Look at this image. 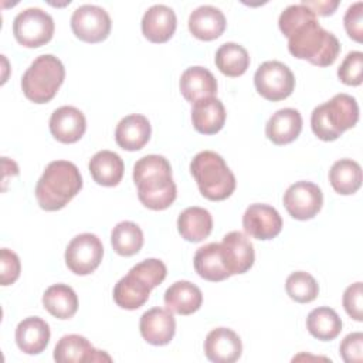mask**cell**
<instances>
[{
	"label": "cell",
	"mask_w": 363,
	"mask_h": 363,
	"mask_svg": "<svg viewBox=\"0 0 363 363\" xmlns=\"http://www.w3.org/2000/svg\"><path fill=\"white\" fill-rule=\"evenodd\" d=\"M224 267L230 275L247 272L255 259L254 245L241 231H230L220 242Z\"/></svg>",
	"instance_id": "7c38bea8"
},
{
	"label": "cell",
	"mask_w": 363,
	"mask_h": 363,
	"mask_svg": "<svg viewBox=\"0 0 363 363\" xmlns=\"http://www.w3.org/2000/svg\"><path fill=\"white\" fill-rule=\"evenodd\" d=\"M152 128L146 116L132 113L119 121L115 129V140L123 150H139L150 139Z\"/></svg>",
	"instance_id": "44dd1931"
},
{
	"label": "cell",
	"mask_w": 363,
	"mask_h": 363,
	"mask_svg": "<svg viewBox=\"0 0 363 363\" xmlns=\"http://www.w3.org/2000/svg\"><path fill=\"white\" fill-rule=\"evenodd\" d=\"M54 360L58 363H84L112 362V357L106 352L95 349L81 335H65L54 347Z\"/></svg>",
	"instance_id": "5bb4252c"
},
{
	"label": "cell",
	"mask_w": 363,
	"mask_h": 363,
	"mask_svg": "<svg viewBox=\"0 0 363 363\" xmlns=\"http://www.w3.org/2000/svg\"><path fill=\"white\" fill-rule=\"evenodd\" d=\"M285 289L289 298L299 303L312 302L319 294V285L316 279L305 271L292 272L285 281Z\"/></svg>",
	"instance_id": "e575fe53"
},
{
	"label": "cell",
	"mask_w": 363,
	"mask_h": 363,
	"mask_svg": "<svg viewBox=\"0 0 363 363\" xmlns=\"http://www.w3.org/2000/svg\"><path fill=\"white\" fill-rule=\"evenodd\" d=\"M113 251L122 257H130L140 251L143 245V233L133 221L118 223L111 233Z\"/></svg>",
	"instance_id": "836d02e7"
},
{
	"label": "cell",
	"mask_w": 363,
	"mask_h": 363,
	"mask_svg": "<svg viewBox=\"0 0 363 363\" xmlns=\"http://www.w3.org/2000/svg\"><path fill=\"white\" fill-rule=\"evenodd\" d=\"M329 182L336 193L353 194L362 186V167L356 160L339 159L329 170Z\"/></svg>",
	"instance_id": "4dcf8cb0"
},
{
	"label": "cell",
	"mask_w": 363,
	"mask_h": 363,
	"mask_svg": "<svg viewBox=\"0 0 363 363\" xmlns=\"http://www.w3.org/2000/svg\"><path fill=\"white\" fill-rule=\"evenodd\" d=\"M303 6L311 9L316 16H330L335 13L336 7L339 6L337 0H313V1H301Z\"/></svg>",
	"instance_id": "60d3db41"
},
{
	"label": "cell",
	"mask_w": 363,
	"mask_h": 363,
	"mask_svg": "<svg viewBox=\"0 0 363 363\" xmlns=\"http://www.w3.org/2000/svg\"><path fill=\"white\" fill-rule=\"evenodd\" d=\"M177 230L180 235L190 242H200L207 238L213 230V217L203 207H187L177 218Z\"/></svg>",
	"instance_id": "83f0119b"
},
{
	"label": "cell",
	"mask_w": 363,
	"mask_h": 363,
	"mask_svg": "<svg viewBox=\"0 0 363 363\" xmlns=\"http://www.w3.org/2000/svg\"><path fill=\"white\" fill-rule=\"evenodd\" d=\"M191 122L197 132L203 135H214L223 129L225 123V108L216 96L199 99L191 108Z\"/></svg>",
	"instance_id": "603a6c76"
},
{
	"label": "cell",
	"mask_w": 363,
	"mask_h": 363,
	"mask_svg": "<svg viewBox=\"0 0 363 363\" xmlns=\"http://www.w3.org/2000/svg\"><path fill=\"white\" fill-rule=\"evenodd\" d=\"M216 65L227 77H240L250 67L248 51L237 43H224L218 47L214 57Z\"/></svg>",
	"instance_id": "d6a6232c"
},
{
	"label": "cell",
	"mask_w": 363,
	"mask_h": 363,
	"mask_svg": "<svg viewBox=\"0 0 363 363\" xmlns=\"http://www.w3.org/2000/svg\"><path fill=\"white\" fill-rule=\"evenodd\" d=\"M339 353L346 363H362L363 362V333H349L340 343Z\"/></svg>",
	"instance_id": "ab89813d"
},
{
	"label": "cell",
	"mask_w": 363,
	"mask_h": 363,
	"mask_svg": "<svg viewBox=\"0 0 363 363\" xmlns=\"http://www.w3.org/2000/svg\"><path fill=\"white\" fill-rule=\"evenodd\" d=\"M52 17L38 7H28L20 11L13 20V34L18 44L35 48L47 44L54 34Z\"/></svg>",
	"instance_id": "52a82bcc"
},
{
	"label": "cell",
	"mask_w": 363,
	"mask_h": 363,
	"mask_svg": "<svg viewBox=\"0 0 363 363\" xmlns=\"http://www.w3.org/2000/svg\"><path fill=\"white\" fill-rule=\"evenodd\" d=\"M190 173L200 193L211 201L225 200L235 190V176L225 160L213 150L199 152L190 162Z\"/></svg>",
	"instance_id": "277c9868"
},
{
	"label": "cell",
	"mask_w": 363,
	"mask_h": 363,
	"mask_svg": "<svg viewBox=\"0 0 363 363\" xmlns=\"http://www.w3.org/2000/svg\"><path fill=\"white\" fill-rule=\"evenodd\" d=\"M359 121V105L349 94H336L328 102L318 105L311 115V128L320 140L337 139Z\"/></svg>",
	"instance_id": "5b68a950"
},
{
	"label": "cell",
	"mask_w": 363,
	"mask_h": 363,
	"mask_svg": "<svg viewBox=\"0 0 363 363\" xmlns=\"http://www.w3.org/2000/svg\"><path fill=\"white\" fill-rule=\"evenodd\" d=\"M50 336L48 323L38 316L26 318L16 328V343L26 354L41 353L47 347Z\"/></svg>",
	"instance_id": "7402d4cb"
},
{
	"label": "cell",
	"mask_w": 363,
	"mask_h": 363,
	"mask_svg": "<svg viewBox=\"0 0 363 363\" xmlns=\"http://www.w3.org/2000/svg\"><path fill=\"white\" fill-rule=\"evenodd\" d=\"M139 329L142 337L155 346L170 343L176 332V320L172 311L164 308H152L140 316Z\"/></svg>",
	"instance_id": "9a60e30c"
},
{
	"label": "cell",
	"mask_w": 363,
	"mask_h": 363,
	"mask_svg": "<svg viewBox=\"0 0 363 363\" xmlns=\"http://www.w3.org/2000/svg\"><path fill=\"white\" fill-rule=\"evenodd\" d=\"M0 268H1V274H0L1 285L7 286V285L14 284L17 281V278L20 277V271H21V264H20L18 255L9 248H1Z\"/></svg>",
	"instance_id": "8d00e7d4"
},
{
	"label": "cell",
	"mask_w": 363,
	"mask_h": 363,
	"mask_svg": "<svg viewBox=\"0 0 363 363\" xmlns=\"http://www.w3.org/2000/svg\"><path fill=\"white\" fill-rule=\"evenodd\" d=\"M177 18L166 4H153L142 17V33L152 43H166L176 31Z\"/></svg>",
	"instance_id": "d6986e66"
},
{
	"label": "cell",
	"mask_w": 363,
	"mask_h": 363,
	"mask_svg": "<svg viewBox=\"0 0 363 363\" xmlns=\"http://www.w3.org/2000/svg\"><path fill=\"white\" fill-rule=\"evenodd\" d=\"M302 130V116L294 108H284L272 113L265 125L267 138L275 145L294 142Z\"/></svg>",
	"instance_id": "cb8c5ba5"
},
{
	"label": "cell",
	"mask_w": 363,
	"mask_h": 363,
	"mask_svg": "<svg viewBox=\"0 0 363 363\" xmlns=\"http://www.w3.org/2000/svg\"><path fill=\"white\" fill-rule=\"evenodd\" d=\"M204 353L214 363H234L242 353V343L233 329L216 328L206 336Z\"/></svg>",
	"instance_id": "2e32d148"
},
{
	"label": "cell",
	"mask_w": 363,
	"mask_h": 363,
	"mask_svg": "<svg viewBox=\"0 0 363 363\" xmlns=\"http://www.w3.org/2000/svg\"><path fill=\"white\" fill-rule=\"evenodd\" d=\"M242 227L248 235L257 240H272L282 230V218L272 206L255 203L247 207Z\"/></svg>",
	"instance_id": "4fadbf2b"
},
{
	"label": "cell",
	"mask_w": 363,
	"mask_h": 363,
	"mask_svg": "<svg viewBox=\"0 0 363 363\" xmlns=\"http://www.w3.org/2000/svg\"><path fill=\"white\" fill-rule=\"evenodd\" d=\"M225 26L227 21L223 11L210 4L199 6L189 16L190 33L203 41L218 38L224 33Z\"/></svg>",
	"instance_id": "ffe728a7"
},
{
	"label": "cell",
	"mask_w": 363,
	"mask_h": 363,
	"mask_svg": "<svg viewBox=\"0 0 363 363\" xmlns=\"http://www.w3.org/2000/svg\"><path fill=\"white\" fill-rule=\"evenodd\" d=\"M104 257V245L92 233L75 235L65 250V264L77 275L94 272Z\"/></svg>",
	"instance_id": "9c48e42d"
},
{
	"label": "cell",
	"mask_w": 363,
	"mask_h": 363,
	"mask_svg": "<svg viewBox=\"0 0 363 363\" xmlns=\"http://www.w3.org/2000/svg\"><path fill=\"white\" fill-rule=\"evenodd\" d=\"M306 328L318 340H333L342 330V319L335 309L319 306L308 313Z\"/></svg>",
	"instance_id": "1f68e13d"
},
{
	"label": "cell",
	"mask_w": 363,
	"mask_h": 363,
	"mask_svg": "<svg viewBox=\"0 0 363 363\" xmlns=\"http://www.w3.org/2000/svg\"><path fill=\"white\" fill-rule=\"evenodd\" d=\"M88 169L98 184L113 187L122 180L125 164L118 153L112 150H99L91 157Z\"/></svg>",
	"instance_id": "4316f807"
},
{
	"label": "cell",
	"mask_w": 363,
	"mask_h": 363,
	"mask_svg": "<svg viewBox=\"0 0 363 363\" xmlns=\"http://www.w3.org/2000/svg\"><path fill=\"white\" fill-rule=\"evenodd\" d=\"M133 182L139 201L150 210H164L173 204L177 189L172 177V166L162 155H146L133 166Z\"/></svg>",
	"instance_id": "7a4b0ae2"
},
{
	"label": "cell",
	"mask_w": 363,
	"mask_h": 363,
	"mask_svg": "<svg viewBox=\"0 0 363 363\" xmlns=\"http://www.w3.org/2000/svg\"><path fill=\"white\" fill-rule=\"evenodd\" d=\"M64 78L65 68L61 60L52 54H43L23 74L21 89L31 102L47 104L55 96Z\"/></svg>",
	"instance_id": "8992f818"
},
{
	"label": "cell",
	"mask_w": 363,
	"mask_h": 363,
	"mask_svg": "<svg viewBox=\"0 0 363 363\" xmlns=\"http://www.w3.org/2000/svg\"><path fill=\"white\" fill-rule=\"evenodd\" d=\"M43 306L57 319H69L78 311V296L65 284H54L43 294Z\"/></svg>",
	"instance_id": "f546056e"
},
{
	"label": "cell",
	"mask_w": 363,
	"mask_h": 363,
	"mask_svg": "<svg viewBox=\"0 0 363 363\" xmlns=\"http://www.w3.org/2000/svg\"><path fill=\"white\" fill-rule=\"evenodd\" d=\"M346 33L357 43L363 40V3L356 1L347 7L343 17Z\"/></svg>",
	"instance_id": "f35d334b"
},
{
	"label": "cell",
	"mask_w": 363,
	"mask_h": 363,
	"mask_svg": "<svg viewBox=\"0 0 363 363\" xmlns=\"http://www.w3.org/2000/svg\"><path fill=\"white\" fill-rule=\"evenodd\" d=\"M164 305L177 315H191L203 303L201 289L190 281H176L164 292Z\"/></svg>",
	"instance_id": "484cf974"
},
{
	"label": "cell",
	"mask_w": 363,
	"mask_h": 363,
	"mask_svg": "<svg viewBox=\"0 0 363 363\" xmlns=\"http://www.w3.org/2000/svg\"><path fill=\"white\" fill-rule=\"evenodd\" d=\"M343 308L346 313L357 320H363V289L362 282H354L349 285L343 292Z\"/></svg>",
	"instance_id": "74e56055"
},
{
	"label": "cell",
	"mask_w": 363,
	"mask_h": 363,
	"mask_svg": "<svg viewBox=\"0 0 363 363\" xmlns=\"http://www.w3.org/2000/svg\"><path fill=\"white\" fill-rule=\"evenodd\" d=\"M153 286L132 268L122 277L113 288V301L123 309H138L149 299Z\"/></svg>",
	"instance_id": "ac0fdd59"
},
{
	"label": "cell",
	"mask_w": 363,
	"mask_h": 363,
	"mask_svg": "<svg viewBox=\"0 0 363 363\" xmlns=\"http://www.w3.org/2000/svg\"><path fill=\"white\" fill-rule=\"evenodd\" d=\"M254 84L258 94L268 101H281L288 98L295 88V77L292 71L281 61L262 62L255 74Z\"/></svg>",
	"instance_id": "ba28073f"
},
{
	"label": "cell",
	"mask_w": 363,
	"mask_h": 363,
	"mask_svg": "<svg viewBox=\"0 0 363 363\" xmlns=\"http://www.w3.org/2000/svg\"><path fill=\"white\" fill-rule=\"evenodd\" d=\"M362 75L363 54L360 51H350L337 68V77L343 84L357 86L362 84Z\"/></svg>",
	"instance_id": "d590c367"
},
{
	"label": "cell",
	"mask_w": 363,
	"mask_h": 363,
	"mask_svg": "<svg viewBox=\"0 0 363 363\" xmlns=\"http://www.w3.org/2000/svg\"><path fill=\"white\" fill-rule=\"evenodd\" d=\"M82 189V176L78 167L68 160L50 162L35 186V199L45 211L65 207Z\"/></svg>",
	"instance_id": "3957f363"
},
{
	"label": "cell",
	"mask_w": 363,
	"mask_h": 363,
	"mask_svg": "<svg viewBox=\"0 0 363 363\" xmlns=\"http://www.w3.org/2000/svg\"><path fill=\"white\" fill-rule=\"evenodd\" d=\"M196 272L211 282H218L227 279L230 272L224 267L220 242H208L200 248H197L193 258Z\"/></svg>",
	"instance_id": "f1b7e54d"
},
{
	"label": "cell",
	"mask_w": 363,
	"mask_h": 363,
	"mask_svg": "<svg viewBox=\"0 0 363 363\" xmlns=\"http://www.w3.org/2000/svg\"><path fill=\"white\" fill-rule=\"evenodd\" d=\"M111 26L106 10L95 4H82L71 16L72 33L85 43L104 41L111 33Z\"/></svg>",
	"instance_id": "30bf717a"
},
{
	"label": "cell",
	"mask_w": 363,
	"mask_h": 363,
	"mask_svg": "<svg viewBox=\"0 0 363 363\" xmlns=\"http://www.w3.org/2000/svg\"><path fill=\"white\" fill-rule=\"evenodd\" d=\"M85 129L86 119L75 106L64 105L51 113L50 132L58 142L74 143L84 136Z\"/></svg>",
	"instance_id": "e0dca14e"
},
{
	"label": "cell",
	"mask_w": 363,
	"mask_h": 363,
	"mask_svg": "<svg viewBox=\"0 0 363 363\" xmlns=\"http://www.w3.org/2000/svg\"><path fill=\"white\" fill-rule=\"evenodd\" d=\"M281 33L288 37L289 52L318 67L332 65L340 51L335 34L326 31L311 9L299 4L288 6L278 18Z\"/></svg>",
	"instance_id": "6da1fadb"
},
{
	"label": "cell",
	"mask_w": 363,
	"mask_h": 363,
	"mask_svg": "<svg viewBox=\"0 0 363 363\" xmlns=\"http://www.w3.org/2000/svg\"><path fill=\"white\" fill-rule=\"evenodd\" d=\"M179 86L184 99L191 104L217 94V79L207 68L200 65L187 68L180 77Z\"/></svg>",
	"instance_id": "d4e9b609"
},
{
	"label": "cell",
	"mask_w": 363,
	"mask_h": 363,
	"mask_svg": "<svg viewBox=\"0 0 363 363\" xmlns=\"http://www.w3.org/2000/svg\"><path fill=\"white\" fill-rule=\"evenodd\" d=\"M322 204V190L312 182H295L284 193V206L286 211L296 220L313 218L320 211Z\"/></svg>",
	"instance_id": "8fae6325"
}]
</instances>
